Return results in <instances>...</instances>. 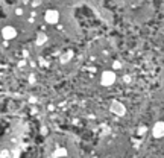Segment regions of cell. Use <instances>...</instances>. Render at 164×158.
Returning a JSON list of instances; mask_svg holds the SVG:
<instances>
[{
  "instance_id": "6da1fadb",
  "label": "cell",
  "mask_w": 164,
  "mask_h": 158,
  "mask_svg": "<svg viewBox=\"0 0 164 158\" xmlns=\"http://www.w3.org/2000/svg\"><path fill=\"white\" fill-rule=\"evenodd\" d=\"M116 81H117V75L114 73V70H105L100 75V85L104 87H111Z\"/></svg>"
},
{
  "instance_id": "7a4b0ae2",
  "label": "cell",
  "mask_w": 164,
  "mask_h": 158,
  "mask_svg": "<svg viewBox=\"0 0 164 158\" xmlns=\"http://www.w3.org/2000/svg\"><path fill=\"white\" fill-rule=\"evenodd\" d=\"M109 111L114 116H125L126 114V106H125V103H120V102L114 101L111 102V105H109Z\"/></svg>"
},
{
  "instance_id": "3957f363",
  "label": "cell",
  "mask_w": 164,
  "mask_h": 158,
  "mask_svg": "<svg viewBox=\"0 0 164 158\" xmlns=\"http://www.w3.org/2000/svg\"><path fill=\"white\" fill-rule=\"evenodd\" d=\"M2 37H3V40H6V41H11L14 38H17V29L14 27V26H5L3 29H2Z\"/></svg>"
},
{
  "instance_id": "277c9868",
  "label": "cell",
  "mask_w": 164,
  "mask_h": 158,
  "mask_svg": "<svg viewBox=\"0 0 164 158\" xmlns=\"http://www.w3.org/2000/svg\"><path fill=\"white\" fill-rule=\"evenodd\" d=\"M44 20L47 24H56L59 22V12L56 9H47L44 12Z\"/></svg>"
},
{
  "instance_id": "5b68a950",
  "label": "cell",
  "mask_w": 164,
  "mask_h": 158,
  "mask_svg": "<svg viewBox=\"0 0 164 158\" xmlns=\"http://www.w3.org/2000/svg\"><path fill=\"white\" fill-rule=\"evenodd\" d=\"M153 137L157 138L164 137V122H157L153 125Z\"/></svg>"
},
{
  "instance_id": "8992f818",
  "label": "cell",
  "mask_w": 164,
  "mask_h": 158,
  "mask_svg": "<svg viewBox=\"0 0 164 158\" xmlns=\"http://www.w3.org/2000/svg\"><path fill=\"white\" fill-rule=\"evenodd\" d=\"M44 43H47V35L44 34V32H38V34H36L35 44L36 46H43Z\"/></svg>"
},
{
  "instance_id": "52a82bcc",
  "label": "cell",
  "mask_w": 164,
  "mask_h": 158,
  "mask_svg": "<svg viewBox=\"0 0 164 158\" xmlns=\"http://www.w3.org/2000/svg\"><path fill=\"white\" fill-rule=\"evenodd\" d=\"M67 155H69V152H67L65 147H58L56 152L53 154V157H56V158H64V157H67Z\"/></svg>"
},
{
  "instance_id": "ba28073f",
  "label": "cell",
  "mask_w": 164,
  "mask_h": 158,
  "mask_svg": "<svg viewBox=\"0 0 164 158\" xmlns=\"http://www.w3.org/2000/svg\"><path fill=\"white\" fill-rule=\"evenodd\" d=\"M120 67H122L120 61H114V62H113V68H114V70H120Z\"/></svg>"
},
{
  "instance_id": "9c48e42d",
  "label": "cell",
  "mask_w": 164,
  "mask_h": 158,
  "mask_svg": "<svg viewBox=\"0 0 164 158\" xmlns=\"http://www.w3.org/2000/svg\"><path fill=\"white\" fill-rule=\"evenodd\" d=\"M69 58H70V53H65L64 57L61 58V62H67V61H69Z\"/></svg>"
},
{
  "instance_id": "30bf717a",
  "label": "cell",
  "mask_w": 164,
  "mask_h": 158,
  "mask_svg": "<svg viewBox=\"0 0 164 158\" xmlns=\"http://www.w3.org/2000/svg\"><path fill=\"white\" fill-rule=\"evenodd\" d=\"M8 155H9L8 151H2V152H0V158H8Z\"/></svg>"
},
{
  "instance_id": "8fae6325",
  "label": "cell",
  "mask_w": 164,
  "mask_h": 158,
  "mask_svg": "<svg viewBox=\"0 0 164 158\" xmlns=\"http://www.w3.org/2000/svg\"><path fill=\"white\" fill-rule=\"evenodd\" d=\"M15 15H23V9L22 8H17L15 9Z\"/></svg>"
}]
</instances>
